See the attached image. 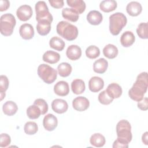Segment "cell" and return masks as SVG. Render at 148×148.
<instances>
[{
    "label": "cell",
    "mask_w": 148,
    "mask_h": 148,
    "mask_svg": "<svg viewBox=\"0 0 148 148\" xmlns=\"http://www.w3.org/2000/svg\"><path fill=\"white\" fill-rule=\"evenodd\" d=\"M147 84V73L143 72L139 74L135 82L128 91V95L131 99L137 102L142 99L146 92Z\"/></svg>",
    "instance_id": "1"
},
{
    "label": "cell",
    "mask_w": 148,
    "mask_h": 148,
    "mask_svg": "<svg viewBox=\"0 0 148 148\" xmlns=\"http://www.w3.org/2000/svg\"><path fill=\"white\" fill-rule=\"evenodd\" d=\"M57 34L65 39L71 41L77 37V28L66 21H60L56 27Z\"/></svg>",
    "instance_id": "2"
},
{
    "label": "cell",
    "mask_w": 148,
    "mask_h": 148,
    "mask_svg": "<svg viewBox=\"0 0 148 148\" xmlns=\"http://www.w3.org/2000/svg\"><path fill=\"white\" fill-rule=\"evenodd\" d=\"M126 16L120 12H116L109 17V31L113 35H117L126 25Z\"/></svg>",
    "instance_id": "3"
},
{
    "label": "cell",
    "mask_w": 148,
    "mask_h": 148,
    "mask_svg": "<svg viewBox=\"0 0 148 148\" xmlns=\"http://www.w3.org/2000/svg\"><path fill=\"white\" fill-rule=\"evenodd\" d=\"M0 23L1 33L2 35L8 36L13 34L16 20L11 13H6L1 16Z\"/></svg>",
    "instance_id": "4"
},
{
    "label": "cell",
    "mask_w": 148,
    "mask_h": 148,
    "mask_svg": "<svg viewBox=\"0 0 148 148\" xmlns=\"http://www.w3.org/2000/svg\"><path fill=\"white\" fill-rule=\"evenodd\" d=\"M38 75L45 83L51 84L57 79V72L49 65L42 64L38 67Z\"/></svg>",
    "instance_id": "5"
},
{
    "label": "cell",
    "mask_w": 148,
    "mask_h": 148,
    "mask_svg": "<svg viewBox=\"0 0 148 148\" xmlns=\"http://www.w3.org/2000/svg\"><path fill=\"white\" fill-rule=\"evenodd\" d=\"M116 133L117 138L124 139L128 143L132 140L131 126L130 123L126 120H121L117 123Z\"/></svg>",
    "instance_id": "6"
},
{
    "label": "cell",
    "mask_w": 148,
    "mask_h": 148,
    "mask_svg": "<svg viewBox=\"0 0 148 148\" xmlns=\"http://www.w3.org/2000/svg\"><path fill=\"white\" fill-rule=\"evenodd\" d=\"M36 12V20L37 21L46 20L53 21V18L49 10V8L45 1H38L35 6Z\"/></svg>",
    "instance_id": "7"
},
{
    "label": "cell",
    "mask_w": 148,
    "mask_h": 148,
    "mask_svg": "<svg viewBox=\"0 0 148 148\" xmlns=\"http://www.w3.org/2000/svg\"><path fill=\"white\" fill-rule=\"evenodd\" d=\"M32 13V9L29 5H23L17 9L16 15L20 20L25 21L31 17Z\"/></svg>",
    "instance_id": "8"
},
{
    "label": "cell",
    "mask_w": 148,
    "mask_h": 148,
    "mask_svg": "<svg viewBox=\"0 0 148 148\" xmlns=\"http://www.w3.org/2000/svg\"><path fill=\"white\" fill-rule=\"evenodd\" d=\"M90 102L88 99L84 97H77L72 101V106L74 109L79 112H83L88 108Z\"/></svg>",
    "instance_id": "9"
},
{
    "label": "cell",
    "mask_w": 148,
    "mask_h": 148,
    "mask_svg": "<svg viewBox=\"0 0 148 148\" xmlns=\"http://www.w3.org/2000/svg\"><path fill=\"white\" fill-rule=\"evenodd\" d=\"M58 125L57 118L53 114H46L43 120V125L45 130L49 131H53Z\"/></svg>",
    "instance_id": "10"
},
{
    "label": "cell",
    "mask_w": 148,
    "mask_h": 148,
    "mask_svg": "<svg viewBox=\"0 0 148 148\" xmlns=\"http://www.w3.org/2000/svg\"><path fill=\"white\" fill-rule=\"evenodd\" d=\"M51 109L58 114L66 112L68 109V105L66 101L62 99H56L51 102Z\"/></svg>",
    "instance_id": "11"
},
{
    "label": "cell",
    "mask_w": 148,
    "mask_h": 148,
    "mask_svg": "<svg viewBox=\"0 0 148 148\" xmlns=\"http://www.w3.org/2000/svg\"><path fill=\"white\" fill-rule=\"evenodd\" d=\"M19 34L23 39L29 40L34 37V29L31 24L25 23L20 26L19 29Z\"/></svg>",
    "instance_id": "12"
},
{
    "label": "cell",
    "mask_w": 148,
    "mask_h": 148,
    "mask_svg": "<svg viewBox=\"0 0 148 148\" xmlns=\"http://www.w3.org/2000/svg\"><path fill=\"white\" fill-rule=\"evenodd\" d=\"M104 82L102 79L98 76L92 77L88 82V88L93 92L99 91L103 88Z\"/></svg>",
    "instance_id": "13"
},
{
    "label": "cell",
    "mask_w": 148,
    "mask_h": 148,
    "mask_svg": "<svg viewBox=\"0 0 148 148\" xmlns=\"http://www.w3.org/2000/svg\"><path fill=\"white\" fill-rule=\"evenodd\" d=\"M67 57L71 60H77L82 56L81 48L76 45H72L68 47L66 51Z\"/></svg>",
    "instance_id": "14"
},
{
    "label": "cell",
    "mask_w": 148,
    "mask_h": 148,
    "mask_svg": "<svg viewBox=\"0 0 148 148\" xmlns=\"http://www.w3.org/2000/svg\"><path fill=\"white\" fill-rule=\"evenodd\" d=\"M54 91L56 94L64 97L67 95L69 92V87L68 83L65 81H60L54 86Z\"/></svg>",
    "instance_id": "15"
},
{
    "label": "cell",
    "mask_w": 148,
    "mask_h": 148,
    "mask_svg": "<svg viewBox=\"0 0 148 148\" xmlns=\"http://www.w3.org/2000/svg\"><path fill=\"white\" fill-rule=\"evenodd\" d=\"M105 90L108 94L113 99L119 98L123 92L121 86L116 83H112L109 84Z\"/></svg>",
    "instance_id": "16"
},
{
    "label": "cell",
    "mask_w": 148,
    "mask_h": 148,
    "mask_svg": "<svg viewBox=\"0 0 148 148\" xmlns=\"http://www.w3.org/2000/svg\"><path fill=\"white\" fill-rule=\"evenodd\" d=\"M126 10L129 15L137 16L142 12V7L141 4L138 2L132 1L127 5Z\"/></svg>",
    "instance_id": "17"
},
{
    "label": "cell",
    "mask_w": 148,
    "mask_h": 148,
    "mask_svg": "<svg viewBox=\"0 0 148 148\" xmlns=\"http://www.w3.org/2000/svg\"><path fill=\"white\" fill-rule=\"evenodd\" d=\"M87 20L88 22L94 25H99L103 20L102 14L97 10H91L87 15Z\"/></svg>",
    "instance_id": "18"
},
{
    "label": "cell",
    "mask_w": 148,
    "mask_h": 148,
    "mask_svg": "<svg viewBox=\"0 0 148 148\" xmlns=\"http://www.w3.org/2000/svg\"><path fill=\"white\" fill-rule=\"evenodd\" d=\"M51 22L46 20L38 21V24L36 25V30L38 33L42 36L47 35L51 30Z\"/></svg>",
    "instance_id": "19"
},
{
    "label": "cell",
    "mask_w": 148,
    "mask_h": 148,
    "mask_svg": "<svg viewBox=\"0 0 148 148\" xmlns=\"http://www.w3.org/2000/svg\"><path fill=\"white\" fill-rule=\"evenodd\" d=\"M135 37L134 34L130 31L124 32L120 37V43L123 47H128L131 46L134 43Z\"/></svg>",
    "instance_id": "20"
},
{
    "label": "cell",
    "mask_w": 148,
    "mask_h": 148,
    "mask_svg": "<svg viewBox=\"0 0 148 148\" xmlns=\"http://www.w3.org/2000/svg\"><path fill=\"white\" fill-rule=\"evenodd\" d=\"M42 59L46 62L53 64L59 61L60 59V55L56 51L47 50L43 54Z\"/></svg>",
    "instance_id": "21"
},
{
    "label": "cell",
    "mask_w": 148,
    "mask_h": 148,
    "mask_svg": "<svg viewBox=\"0 0 148 148\" xmlns=\"http://www.w3.org/2000/svg\"><path fill=\"white\" fill-rule=\"evenodd\" d=\"M62 16L66 20L76 22L79 19V14L73 9L65 8L62 10Z\"/></svg>",
    "instance_id": "22"
},
{
    "label": "cell",
    "mask_w": 148,
    "mask_h": 148,
    "mask_svg": "<svg viewBox=\"0 0 148 148\" xmlns=\"http://www.w3.org/2000/svg\"><path fill=\"white\" fill-rule=\"evenodd\" d=\"M108 62L103 58L96 60L93 64V70L97 73H103L107 70Z\"/></svg>",
    "instance_id": "23"
},
{
    "label": "cell",
    "mask_w": 148,
    "mask_h": 148,
    "mask_svg": "<svg viewBox=\"0 0 148 148\" xmlns=\"http://www.w3.org/2000/svg\"><path fill=\"white\" fill-rule=\"evenodd\" d=\"M18 110V106L17 104L12 101H6L2 106V110L5 114L7 116L14 115Z\"/></svg>",
    "instance_id": "24"
},
{
    "label": "cell",
    "mask_w": 148,
    "mask_h": 148,
    "mask_svg": "<svg viewBox=\"0 0 148 148\" xmlns=\"http://www.w3.org/2000/svg\"><path fill=\"white\" fill-rule=\"evenodd\" d=\"M66 3L69 6L72 8L79 14L83 13L86 9V3L82 0H67Z\"/></svg>",
    "instance_id": "25"
},
{
    "label": "cell",
    "mask_w": 148,
    "mask_h": 148,
    "mask_svg": "<svg viewBox=\"0 0 148 148\" xmlns=\"http://www.w3.org/2000/svg\"><path fill=\"white\" fill-rule=\"evenodd\" d=\"M86 88L84 81L82 79H76L72 81L71 83V89L72 92L76 95L82 94Z\"/></svg>",
    "instance_id": "26"
},
{
    "label": "cell",
    "mask_w": 148,
    "mask_h": 148,
    "mask_svg": "<svg viewBox=\"0 0 148 148\" xmlns=\"http://www.w3.org/2000/svg\"><path fill=\"white\" fill-rule=\"evenodd\" d=\"M119 53L117 47L112 44L106 45L103 49V54L105 57L109 59H113L117 57Z\"/></svg>",
    "instance_id": "27"
},
{
    "label": "cell",
    "mask_w": 148,
    "mask_h": 148,
    "mask_svg": "<svg viewBox=\"0 0 148 148\" xmlns=\"http://www.w3.org/2000/svg\"><path fill=\"white\" fill-rule=\"evenodd\" d=\"M117 2L114 0H104L99 4V8L104 12H110L117 8Z\"/></svg>",
    "instance_id": "28"
},
{
    "label": "cell",
    "mask_w": 148,
    "mask_h": 148,
    "mask_svg": "<svg viewBox=\"0 0 148 148\" xmlns=\"http://www.w3.org/2000/svg\"><path fill=\"white\" fill-rule=\"evenodd\" d=\"M90 143L97 147H101L104 146L106 142L105 137L99 133H95L91 135L90 139Z\"/></svg>",
    "instance_id": "29"
},
{
    "label": "cell",
    "mask_w": 148,
    "mask_h": 148,
    "mask_svg": "<svg viewBox=\"0 0 148 148\" xmlns=\"http://www.w3.org/2000/svg\"><path fill=\"white\" fill-rule=\"evenodd\" d=\"M58 73L61 77H65L70 75L72 72V66L68 62H62L57 67Z\"/></svg>",
    "instance_id": "30"
},
{
    "label": "cell",
    "mask_w": 148,
    "mask_h": 148,
    "mask_svg": "<svg viewBox=\"0 0 148 148\" xmlns=\"http://www.w3.org/2000/svg\"><path fill=\"white\" fill-rule=\"evenodd\" d=\"M50 47L57 51H62L65 47V42L57 36L51 38L49 41Z\"/></svg>",
    "instance_id": "31"
},
{
    "label": "cell",
    "mask_w": 148,
    "mask_h": 148,
    "mask_svg": "<svg viewBox=\"0 0 148 148\" xmlns=\"http://www.w3.org/2000/svg\"><path fill=\"white\" fill-rule=\"evenodd\" d=\"M27 114L30 119H36L42 114L40 108L35 105H32L27 109Z\"/></svg>",
    "instance_id": "32"
},
{
    "label": "cell",
    "mask_w": 148,
    "mask_h": 148,
    "mask_svg": "<svg viewBox=\"0 0 148 148\" xmlns=\"http://www.w3.org/2000/svg\"><path fill=\"white\" fill-rule=\"evenodd\" d=\"M38 130L37 124L34 121L27 122L24 127V131L25 134L32 135L35 134Z\"/></svg>",
    "instance_id": "33"
},
{
    "label": "cell",
    "mask_w": 148,
    "mask_h": 148,
    "mask_svg": "<svg viewBox=\"0 0 148 148\" xmlns=\"http://www.w3.org/2000/svg\"><path fill=\"white\" fill-rule=\"evenodd\" d=\"M136 33L139 38L147 39L148 38V24L147 23H140L136 29Z\"/></svg>",
    "instance_id": "34"
},
{
    "label": "cell",
    "mask_w": 148,
    "mask_h": 148,
    "mask_svg": "<svg viewBox=\"0 0 148 148\" xmlns=\"http://www.w3.org/2000/svg\"><path fill=\"white\" fill-rule=\"evenodd\" d=\"M100 54L99 49L94 45L88 46L86 50V56L90 59H95L97 58Z\"/></svg>",
    "instance_id": "35"
},
{
    "label": "cell",
    "mask_w": 148,
    "mask_h": 148,
    "mask_svg": "<svg viewBox=\"0 0 148 148\" xmlns=\"http://www.w3.org/2000/svg\"><path fill=\"white\" fill-rule=\"evenodd\" d=\"M98 101L102 105H109L112 103L113 99L111 98L106 92V90L102 91L98 95Z\"/></svg>",
    "instance_id": "36"
},
{
    "label": "cell",
    "mask_w": 148,
    "mask_h": 148,
    "mask_svg": "<svg viewBox=\"0 0 148 148\" xmlns=\"http://www.w3.org/2000/svg\"><path fill=\"white\" fill-rule=\"evenodd\" d=\"M34 105L38 106L40 108L42 114H46L48 111L49 107H48L47 103L43 99L38 98L35 99V101L34 102Z\"/></svg>",
    "instance_id": "37"
},
{
    "label": "cell",
    "mask_w": 148,
    "mask_h": 148,
    "mask_svg": "<svg viewBox=\"0 0 148 148\" xmlns=\"http://www.w3.org/2000/svg\"><path fill=\"white\" fill-rule=\"evenodd\" d=\"M9 80L6 76L1 75L0 76V93H5L9 87Z\"/></svg>",
    "instance_id": "38"
},
{
    "label": "cell",
    "mask_w": 148,
    "mask_h": 148,
    "mask_svg": "<svg viewBox=\"0 0 148 148\" xmlns=\"http://www.w3.org/2000/svg\"><path fill=\"white\" fill-rule=\"evenodd\" d=\"M11 142L10 136L7 134H1L0 136V147H6L8 146Z\"/></svg>",
    "instance_id": "39"
},
{
    "label": "cell",
    "mask_w": 148,
    "mask_h": 148,
    "mask_svg": "<svg viewBox=\"0 0 148 148\" xmlns=\"http://www.w3.org/2000/svg\"><path fill=\"white\" fill-rule=\"evenodd\" d=\"M129 143L121 138H117L113 143L112 147L113 148H127L128 147Z\"/></svg>",
    "instance_id": "40"
},
{
    "label": "cell",
    "mask_w": 148,
    "mask_h": 148,
    "mask_svg": "<svg viewBox=\"0 0 148 148\" xmlns=\"http://www.w3.org/2000/svg\"><path fill=\"white\" fill-rule=\"evenodd\" d=\"M138 108L142 110H147L148 109V99L147 97H145L138 101Z\"/></svg>",
    "instance_id": "41"
},
{
    "label": "cell",
    "mask_w": 148,
    "mask_h": 148,
    "mask_svg": "<svg viewBox=\"0 0 148 148\" xmlns=\"http://www.w3.org/2000/svg\"><path fill=\"white\" fill-rule=\"evenodd\" d=\"M49 2L52 7L56 9L62 8L64 4L62 0H49Z\"/></svg>",
    "instance_id": "42"
},
{
    "label": "cell",
    "mask_w": 148,
    "mask_h": 148,
    "mask_svg": "<svg viewBox=\"0 0 148 148\" xmlns=\"http://www.w3.org/2000/svg\"><path fill=\"white\" fill-rule=\"evenodd\" d=\"M10 6V2L8 0L0 1V11L3 12L6 10Z\"/></svg>",
    "instance_id": "43"
},
{
    "label": "cell",
    "mask_w": 148,
    "mask_h": 148,
    "mask_svg": "<svg viewBox=\"0 0 148 148\" xmlns=\"http://www.w3.org/2000/svg\"><path fill=\"white\" fill-rule=\"evenodd\" d=\"M147 132H145L142 136V142H143L144 144H145L146 145H148V140H147Z\"/></svg>",
    "instance_id": "44"
}]
</instances>
